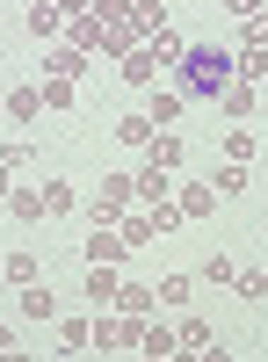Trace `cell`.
Masks as SVG:
<instances>
[{"label":"cell","instance_id":"9c48e42d","mask_svg":"<svg viewBox=\"0 0 268 362\" xmlns=\"http://www.w3.org/2000/svg\"><path fill=\"white\" fill-rule=\"evenodd\" d=\"M22 22H29V37H44V44H58V37H66V15H58L51 0H29V15H22Z\"/></svg>","mask_w":268,"mask_h":362},{"label":"cell","instance_id":"f546056e","mask_svg":"<svg viewBox=\"0 0 268 362\" xmlns=\"http://www.w3.org/2000/svg\"><path fill=\"white\" fill-rule=\"evenodd\" d=\"M240 51H268V15H254V22H240Z\"/></svg>","mask_w":268,"mask_h":362},{"label":"cell","instance_id":"5b68a950","mask_svg":"<svg viewBox=\"0 0 268 362\" xmlns=\"http://www.w3.org/2000/svg\"><path fill=\"white\" fill-rule=\"evenodd\" d=\"M131 181H138V210H160V203H174V174H167V167H153V160H145Z\"/></svg>","mask_w":268,"mask_h":362},{"label":"cell","instance_id":"30bf717a","mask_svg":"<svg viewBox=\"0 0 268 362\" xmlns=\"http://www.w3.org/2000/svg\"><path fill=\"white\" fill-rule=\"evenodd\" d=\"M174 210H182L189 225H196V218H211V210H218V189H211V181H189V189L174 196Z\"/></svg>","mask_w":268,"mask_h":362},{"label":"cell","instance_id":"7c38bea8","mask_svg":"<svg viewBox=\"0 0 268 362\" xmlns=\"http://www.w3.org/2000/svg\"><path fill=\"white\" fill-rule=\"evenodd\" d=\"M182 109H189V102L174 95V87H153V95H145V116H153L160 131H167V124H182Z\"/></svg>","mask_w":268,"mask_h":362},{"label":"cell","instance_id":"74e56055","mask_svg":"<svg viewBox=\"0 0 268 362\" xmlns=\"http://www.w3.org/2000/svg\"><path fill=\"white\" fill-rule=\"evenodd\" d=\"M8 348H15V326H8V319H0V355H8Z\"/></svg>","mask_w":268,"mask_h":362},{"label":"cell","instance_id":"836d02e7","mask_svg":"<svg viewBox=\"0 0 268 362\" xmlns=\"http://www.w3.org/2000/svg\"><path fill=\"white\" fill-rule=\"evenodd\" d=\"M145 218H153V232H174V225H189V218H182V210H174V203H160V210H145Z\"/></svg>","mask_w":268,"mask_h":362},{"label":"cell","instance_id":"d6986e66","mask_svg":"<svg viewBox=\"0 0 268 362\" xmlns=\"http://www.w3.org/2000/svg\"><path fill=\"white\" fill-rule=\"evenodd\" d=\"M22 319H58V297H51L44 283H29V290H22Z\"/></svg>","mask_w":268,"mask_h":362},{"label":"cell","instance_id":"ffe728a7","mask_svg":"<svg viewBox=\"0 0 268 362\" xmlns=\"http://www.w3.org/2000/svg\"><path fill=\"white\" fill-rule=\"evenodd\" d=\"M153 58H160V73H174V66L189 58V44L174 37V29H160V37H153Z\"/></svg>","mask_w":268,"mask_h":362},{"label":"cell","instance_id":"277c9868","mask_svg":"<svg viewBox=\"0 0 268 362\" xmlns=\"http://www.w3.org/2000/svg\"><path fill=\"white\" fill-rule=\"evenodd\" d=\"M116 312L145 326V319L160 312V290H153V283H138V276H124V290H116Z\"/></svg>","mask_w":268,"mask_h":362},{"label":"cell","instance_id":"2e32d148","mask_svg":"<svg viewBox=\"0 0 268 362\" xmlns=\"http://www.w3.org/2000/svg\"><path fill=\"white\" fill-rule=\"evenodd\" d=\"M254 102H261V87H247V80H232L225 95H218V109L232 116V124H240V116H254Z\"/></svg>","mask_w":268,"mask_h":362},{"label":"cell","instance_id":"1f68e13d","mask_svg":"<svg viewBox=\"0 0 268 362\" xmlns=\"http://www.w3.org/2000/svg\"><path fill=\"white\" fill-rule=\"evenodd\" d=\"M44 87V109H73V80H37Z\"/></svg>","mask_w":268,"mask_h":362},{"label":"cell","instance_id":"b9f144b4","mask_svg":"<svg viewBox=\"0 0 268 362\" xmlns=\"http://www.w3.org/2000/svg\"><path fill=\"white\" fill-rule=\"evenodd\" d=\"M131 362H153V355H131Z\"/></svg>","mask_w":268,"mask_h":362},{"label":"cell","instance_id":"d4e9b609","mask_svg":"<svg viewBox=\"0 0 268 362\" xmlns=\"http://www.w3.org/2000/svg\"><path fill=\"white\" fill-rule=\"evenodd\" d=\"M8 210H15L22 225H29V218H44V189H15V196H8Z\"/></svg>","mask_w":268,"mask_h":362},{"label":"cell","instance_id":"8992f818","mask_svg":"<svg viewBox=\"0 0 268 362\" xmlns=\"http://www.w3.org/2000/svg\"><path fill=\"white\" fill-rule=\"evenodd\" d=\"M0 109H8V124L22 131V124H37L44 116V87H8V95H0Z\"/></svg>","mask_w":268,"mask_h":362},{"label":"cell","instance_id":"484cf974","mask_svg":"<svg viewBox=\"0 0 268 362\" xmlns=\"http://www.w3.org/2000/svg\"><path fill=\"white\" fill-rule=\"evenodd\" d=\"M8 283H15V290L37 283V254H29V247H22V254H8Z\"/></svg>","mask_w":268,"mask_h":362},{"label":"cell","instance_id":"5bb4252c","mask_svg":"<svg viewBox=\"0 0 268 362\" xmlns=\"http://www.w3.org/2000/svg\"><path fill=\"white\" fill-rule=\"evenodd\" d=\"M44 73H51V80H80V73H87V51H73V44H51Z\"/></svg>","mask_w":268,"mask_h":362},{"label":"cell","instance_id":"f1b7e54d","mask_svg":"<svg viewBox=\"0 0 268 362\" xmlns=\"http://www.w3.org/2000/svg\"><path fill=\"white\" fill-rule=\"evenodd\" d=\"M232 290H240V297H247V305H254V297H268V261H261V268H247V276H240V283H232Z\"/></svg>","mask_w":268,"mask_h":362},{"label":"cell","instance_id":"cb8c5ba5","mask_svg":"<svg viewBox=\"0 0 268 362\" xmlns=\"http://www.w3.org/2000/svg\"><path fill=\"white\" fill-rule=\"evenodd\" d=\"M225 167H254V131H232L225 138Z\"/></svg>","mask_w":268,"mask_h":362},{"label":"cell","instance_id":"ac0fdd59","mask_svg":"<svg viewBox=\"0 0 268 362\" xmlns=\"http://www.w3.org/2000/svg\"><path fill=\"white\" fill-rule=\"evenodd\" d=\"M58 348H66V355L95 348V326H87V319H58Z\"/></svg>","mask_w":268,"mask_h":362},{"label":"cell","instance_id":"4fadbf2b","mask_svg":"<svg viewBox=\"0 0 268 362\" xmlns=\"http://www.w3.org/2000/svg\"><path fill=\"white\" fill-rule=\"evenodd\" d=\"M153 138H160V124H153L145 109H131L124 124H116V145H131V153H138V145H153Z\"/></svg>","mask_w":268,"mask_h":362},{"label":"cell","instance_id":"e0dca14e","mask_svg":"<svg viewBox=\"0 0 268 362\" xmlns=\"http://www.w3.org/2000/svg\"><path fill=\"white\" fill-rule=\"evenodd\" d=\"M116 239H124V247L138 254V247H153V239H160V232H153V218H145V210H131V218H124V225H116Z\"/></svg>","mask_w":268,"mask_h":362},{"label":"cell","instance_id":"3957f363","mask_svg":"<svg viewBox=\"0 0 268 362\" xmlns=\"http://www.w3.org/2000/svg\"><path fill=\"white\" fill-rule=\"evenodd\" d=\"M116 29H131V37H138V44H153V37H160V29H167V0H131V15H124V22H116Z\"/></svg>","mask_w":268,"mask_h":362},{"label":"cell","instance_id":"83f0119b","mask_svg":"<svg viewBox=\"0 0 268 362\" xmlns=\"http://www.w3.org/2000/svg\"><path fill=\"white\" fill-rule=\"evenodd\" d=\"M153 290H160V305H189V297H196L189 276H167V283H153Z\"/></svg>","mask_w":268,"mask_h":362},{"label":"cell","instance_id":"e575fe53","mask_svg":"<svg viewBox=\"0 0 268 362\" xmlns=\"http://www.w3.org/2000/svg\"><path fill=\"white\" fill-rule=\"evenodd\" d=\"M225 8L240 15V22H254V15H268V0H225Z\"/></svg>","mask_w":268,"mask_h":362},{"label":"cell","instance_id":"4dcf8cb0","mask_svg":"<svg viewBox=\"0 0 268 362\" xmlns=\"http://www.w3.org/2000/svg\"><path fill=\"white\" fill-rule=\"evenodd\" d=\"M203 283H240V268H232V254H211V261H203Z\"/></svg>","mask_w":268,"mask_h":362},{"label":"cell","instance_id":"9a60e30c","mask_svg":"<svg viewBox=\"0 0 268 362\" xmlns=\"http://www.w3.org/2000/svg\"><path fill=\"white\" fill-rule=\"evenodd\" d=\"M124 290V268H87V305H116Z\"/></svg>","mask_w":268,"mask_h":362},{"label":"cell","instance_id":"ba28073f","mask_svg":"<svg viewBox=\"0 0 268 362\" xmlns=\"http://www.w3.org/2000/svg\"><path fill=\"white\" fill-rule=\"evenodd\" d=\"M95 348H138V319H124V312L95 319Z\"/></svg>","mask_w":268,"mask_h":362},{"label":"cell","instance_id":"6da1fadb","mask_svg":"<svg viewBox=\"0 0 268 362\" xmlns=\"http://www.w3.org/2000/svg\"><path fill=\"white\" fill-rule=\"evenodd\" d=\"M232 80H240V73H232V51H218V44H196V51L182 58V66H174V95H182V102H218Z\"/></svg>","mask_w":268,"mask_h":362},{"label":"cell","instance_id":"ab89813d","mask_svg":"<svg viewBox=\"0 0 268 362\" xmlns=\"http://www.w3.org/2000/svg\"><path fill=\"white\" fill-rule=\"evenodd\" d=\"M167 362H196V355H189V348H174V355H167Z\"/></svg>","mask_w":268,"mask_h":362},{"label":"cell","instance_id":"d590c367","mask_svg":"<svg viewBox=\"0 0 268 362\" xmlns=\"http://www.w3.org/2000/svg\"><path fill=\"white\" fill-rule=\"evenodd\" d=\"M51 8H58V15H87V8H95V0H51Z\"/></svg>","mask_w":268,"mask_h":362},{"label":"cell","instance_id":"8d00e7d4","mask_svg":"<svg viewBox=\"0 0 268 362\" xmlns=\"http://www.w3.org/2000/svg\"><path fill=\"white\" fill-rule=\"evenodd\" d=\"M196 362H232V355H225V348H218V341H211V348H203V355H196Z\"/></svg>","mask_w":268,"mask_h":362},{"label":"cell","instance_id":"8fae6325","mask_svg":"<svg viewBox=\"0 0 268 362\" xmlns=\"http://www.w3.org/2000/svg\"><path fill=\"white\" fill-rule=\"evenodd\" d=\"M174 348H182V334H174V326H153V319L138 326V355H153V362H167Z\"/></svg>","mask_w":268,"mask_h":362},{"label":"cell","instance_id":"7402d4cb","mask_svg":"<svg viewBox=\"0 0 268 362\" xmlns=\"http://www.w3.org/2000/svg\"><path fill=\"white\" fill-rule=\"evenodd\" d=\"M80 196L66 189V181H44V218H66V210H73Z\"/></svg>","mask_w":268,"mask_h":362},{"label":"cell","instance_id":"52a82bcc","mask_svg":"<svg viewBox=\"0 0 268 362\" xmlns=\"http://www.w3.org/2000/svg\"><path fill=\"white\" fill-rule=\"evenodd\" d=\"M87 261H95V268H124V261H131V247H124V239H116V225L87 232Z\"/></svg>","mask_w":268,"mask_h":362},{"label":"cell","instance_id":"603a6c76","mask_svg":"<svg viewBox=\"0 0 268 362\" xmlns=\"http://www.w3.org/2000/svg\"><path fill=\"white\" fill-rule=\"evenodd\" d=\"M174 334H182V348H189V355H203V348H211V326H203L196 312H189L182 326H174Z\"/></svg>","mask_w":268,"mask_h":362},{"label":"cell","instance_id":"60d3db41","mask_svg":"<svg viewBox=\"0 0 268 362\" xmlns=\"http://www.w3.org/2000/svg\"><path fill=\"white\" fill-rule=\"evenodd\" d=\"M0 362H29V355H22V348H8V355H0Z\"/></svg>","mask_w":268,"mask_h":362},{"label":"cell","instance_id":"f35d334b","mask_svg":"<svg viewBox=\"0 0 268 362\" xmlns=\"http://www.w3.org/2000/svg\"><path fill=\"white\" fill-rule=\"evenodd\" d=\"M8 196H15V174H8V167H0V203H8Z\"/></svg>","mask_w":268,"mask_h":362},{"label":"cell","instance_id":"7bdbcfd3","mask_svg":"<svg viewBox=\"0 0 268 362\" xmlns=\"http://www.w3.org/2000/svg\"><path fill=\"white\" fill-rule=\"evenodd\" d=\"M261 87H268V80H261Z\"/></svg>","mask_w":268,"mask_h":362},{"label":"cell","instance_id":"44dd1931","mask_svg":"<svg viewBox=\"0 0 268 362\" xmlns=\"http://www.w3.org/2000/svg\"><path fill=\"white\" fill-rule=\"evenodd\" d=\"M145 160H153V167H167V174H174V167H182V138H167V131H160L153 145H145Z\"/></svg>","mask_w":268,"mask_h":362},{"label":"cell","instance_id":"7a4b0ae2","mask_svg":"<svg viewBox=\"0 0 268 362\" xmlns=\"http://www.w3.org/2000/svg\"><path fill=\"white\" fill-rule=\"evenodd\" d=\"M116 80L138 87V95H153V87H160V58H153V44H131L124 58H116Z\"/></svg>","mask_w":268,"mask_h":362},{"label":"cell","instance_id":"4316f807","mask_svg":"<svg viewBox=\"0 0 268 362\" xmlns=\"http://www.w3.org/2000/svg\"><path fill=\"white\" fill-rule=\"evenodd\" d=\"M211 189H218V196H247V167H218Z\"/></svg>","mask_w":268,"mask_h":362},{"label":"cell","instance_id":"d6a6232c","mask_svg":"<svg viewBox=\"0 0 268 362\" xmlns=\"http://www.w3.org/2000/svg\"><path fill=\"white\" fill-rule=\"evenodd\" d=\"M0 167L22 174V167H29V138H8V145H0Z\"/></svg>","mask_w":268,"mask_h":362}]
</instances>
